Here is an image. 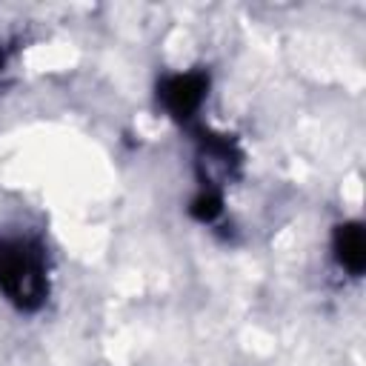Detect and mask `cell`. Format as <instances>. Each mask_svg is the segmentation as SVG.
<instances>
[{
	"label": "cell",
	"mask_w": 366,
	"mask_h": 366,
	"mask_svg": "<svg viewBox=\"0 0 366 366\" xmlns=\"http://www.w3.org/2000/svg\"><path fill=\"white\" fill-rule=\"evenodd\" d=\"M223 189H212V186H197L194 197L189 200V214L192 220L203 223V226H214L223 217Z\"/></svg>",
	"instance_id": "obj_5"
},
{
	"label": "cell",
	"mask_w": 366,
	"mask_h": 366,
	"mask_svg": "<svg viewBox=\"0 0 366 366\" xmlns=\"http://www.w3.org/2000/svg\"><path fill=\"white\" fill-rule=\"evenodd\" d=\"M332 257L337 269L352 277H360L366 269V232L360 220L337 223L332 232Z\"/></svg>",
	"instance_id": "obj_4"
},
{
	"label": "cell",
	"mask_w": 366,
	"mask_h": 366,
	"mask_svg": "<svg viewBox=\"0 0 366 366\" xmlns=\"http://www.w3.org/2000/svg\"><path fill=\"white\" fill-rule=\"evenodd\" d=\"M209 86H212V77L206 69L169 71L157 80L154 97L169 120H174L183 129H192V126H197L200 109L209 97Z\"/></svg>",
	"instance_id": "obj_2"
},
{
	"label": "cell",
	"mask_w": 366,
	"mask_h": 366,
	"mask_svg": "<svg viewBox=\"0 0 366 366\" xmlns=\"http://www.w3.org/2000/svg\"><path fill=\"white\" fill-rule=\"evenodd\" d=\"M197 146L194 154V169H197V186H212V189H223V183H229L232 177H237L240 166H243V152L234 134L226 132H214L203 123L189 129Z\"/></svg>",
	"instance_id": "obj_3"
},
{
	"label": "cell",
	"mask_w": 366,
	"mask_h": 366,
	"mask_svg": "<svg viewBox=\"0 0 366 366\" xmlns=\"http://www.w3.org/2000/svg\"><path fill=\"white\" fill-rule=\"evenodd\" d=\"M49 252L34 234H0V295L17 312H40L49 300Z\"/></svg>",
	"instance_id": "obj_1"
}]
</instances>
